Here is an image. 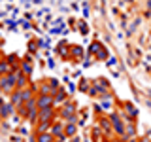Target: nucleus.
Segmentation results:
<instances>
[{
  "mask_svg": "<svg viewBox=\"0 0 151 142\" xmlns=\"http://www.w3.org/2000/svg\"><path fill=\"white\" fill-rule=\"evenodd\" d=\"M140 142H147V140H145V138H140Z\"/></svg>",
  "mask_w": 151,
  "mask_h": 142,
  "instance_id": "nucleus-1",
  "label": "nucleus"
},
{
  "mask_svg": "<svg viewBox=\"0 0 151 142\" xmlns=\"http://www.w3.org/2000/svg\"><path fill=\"white\" fill-rule=\"evenodd\" d=\"M130 142H140V140H136V138H132V140H130Z\"/></svg>",
  "mask_w": 151,
  "mask_h": 142,
  "instance_id": "nucleus-2",
  "label": "nucleus"
}]
</instances>
